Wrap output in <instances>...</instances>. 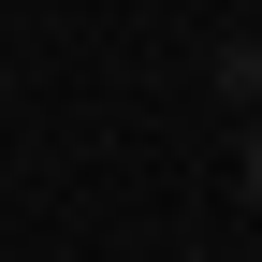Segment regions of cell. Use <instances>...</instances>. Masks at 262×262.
<instances>
[{
  "mask_svg": "<svg viewBox=\"0 0 262 262\" xmlns=\"http://www.w3.org/2000/svg\"><path fill=\"white\" fill-rule=\"evenodd\" d=\"M248 204H262V117H248Z\"/></svg>",
  "mask_w": 262,
  "mask_h": 262,
  "instance_id": "obj_1",
  "label": "cell"
}]
</instances>
